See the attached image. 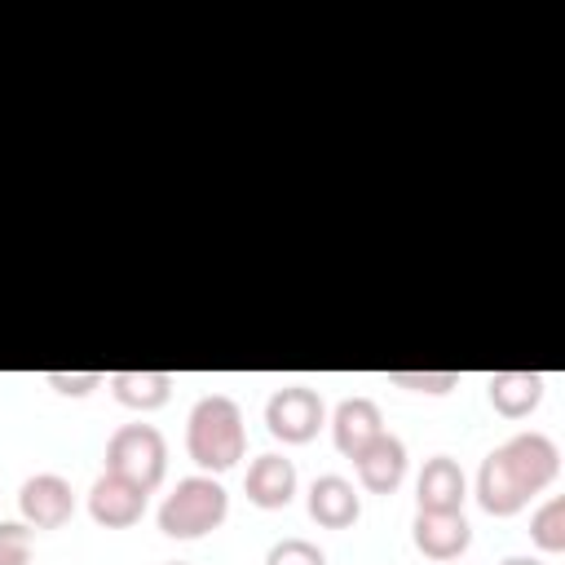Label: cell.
<instances>
[{"label":"cell","mask_w":565,"mask_h":565,"mask_svg":"<svg viewBox=\"0 0 565 565\" xmlns=\"http://www.w3.org/2000/svg\"><path fill=\"white\" fill-rule=\"evenodd\" d=\"M561 472V450L547 433H516L494 446L477 468V503L490 516H516Z\"/></svg>","instance_id":"cell-1"},{"label":"cell","mask_w":565,"mask_h":565,"mask_svg":"<svg viewBox=\"0 0 565 565\" xmlns=\"http://www.w3.org/2000/svg\"><path fill=\"white\" fill-rule=\"evenodd\" d=\"M185 450L207 477L230 472L247 450L243 406L230 393H203L190 406V419H185Z\"/></svg>","instance_id":"cell-2"},{"label":"cell","mask_w":565,"mask_h":565,"mask_svg":"<svg viewBox=\"0 0 565 565\" xmlns=\"http://www.w3.org/2000/svg\"><path fill=\"white\" fill-rule=\"evenodd\" d=\"M230 516V494L216 477H181L177 490L159 503V530L168 539H203Z\"/></svg>","instance_id":"cell-3"},{"label":"cell","mask_w":565,"mask_h":565,"mask_svg":"<svg viewBox=\"0 0 565 565\" xmlns=\"http://www.w3.org/2000/svg\"><path fill=\"white\" fill-rule=\"evenodd\" d=\"M106 472L132 481L137 490H159L168 472V441L154 424H124L106 441Z\"/></svg>","instance_id":"cell-4"},{"label":"cell","mask_w":565,"mask_h":565,"mask_svg":"<svg viewBox=\"0 0 565 565\" xmlns=\"http://www.w3.org/2000/svg\"><path fill=\"white\" fill-rule=\"evenodd\" d=\"M327 424V406L309 384H282L269 393L265 402V428L269 437H278L282 446H305L318 437V428Z\"/></svg>","instance_id":"cell-5"},{"label":"cell","mask_w":565,"mask_h":565,"mask_svg":"<svg viewBox=\"0 0 565 565\" xmlns=\"http://www.w3.org/2000/svg\"><path fill=\"white\" fill-rule=\"evenodd\" d=\"M18 512L31 530H57L75 516V490L57 472H35L18 490Z\"/></svg>","instance_id":"cell-6"},{"label":"cell","mask_w":565,"mask_h":565,"mask_svg":"<svg viewBox=\"0 0 565 565\" xmlns=\"http://www.w3.org/2000/svg\"><path fill=\"white\" fill-rule=\"evenodd\" d=\"M411 543H415L428 561L450 565V561H459V556L468 552L472 525H468L463 512H415V521H411Z\"/></svg>","instance_id":"cell-7"},{"label":"cell","mask_w":565,"mask_h":565,"mask_svg":"<svg viewBox=\"0 0 565 565\" xmlns=\"http://www.w3.org/2000/svg\"><path fill=\"white\" fill-rule=\"evenodd\" d=\"M146 512V490H137L132 481L115 477V472H102L88 490V516L106 530H128L137 525Z\"/></svg>","instance_id":"cell-8"},{"label":"cell","mask_w":565,"mask_h":565,"mask_svg":"<svg viewBox=\"0 0 565 565\" xmlns=\"http://www.w3.org/2000/svg\"><path fill=\"white\" fill-rule=\"evenodd\" d=\"M463 499H468V477H463L459 459L433 455L419 468V481H415L419 512H463Z\"/></svg>","instance_id":"cell-9"},{"label":"cell","mask_w":565,"mask_h":565,"mask_svg":"<svg viewBox=\"0 0 565 565\" xmlns=\"http://www.w3.org/2000/svg\"><path fill=\"white\" fill-rule=\"evenodd\" d=\"M305 508H309V516H313L322 530H349V525L362 516V494H358V486H353L349 477L322 472V477H313Z\"/></svg>","instance_id":"cell-10"},{"label":"cell","mask_w":565,"mask_h":565,"mask_svg":"<svg viewBox=\"0 0 565 565\" xmlns=\"http://www.w3.org/2000/svg\"><path fill=\"white\" fill-rule=\"evenodd\" d=\"M384 433V415L371 397H344L335 411H331V441L344 459H358L375 437Z\"/></svg>","instance_id":"cell-11"},{"label":"cell","mask_w":565,"mask_h":565,"mask_svg":"<svg viewBox=\"0 0 565 565\" xmlns=\"http://www.w3.org/2000/svg\"><path fill=\"white\" fill-rule=\"evenodd\" d=\"M353 468H358L362 490H371V494H393V490L402 486V477H406V441L393 437V433H380V437L353 459Z\"/></svg>","instance_id":"cell-12"},{"label":"cell","mask_w":565,"mask_h":565,"mask_svg":"<svg viewBox=\"0 0 565 565\" xmlns=\"http://www.w3.org/2000/svg\"><path fill=\"white\" fill-rule=\"evenodd\" d=\"M243 490H247V499L256 503V508H265V512H274V508H287L291 503V494H296V463L287 459V455H256L252 459V468H247V477H243Z\"/></svg>","instance_id":"cell-13"},{"label":"cell","mask_w":565,"mask_h":565,"mask_svg":"<svg viewBox=\"0 0 565 565\" xmlns=\"http://www.w3.org/2000/svg\"><path fill=\"white\" fill-rule=\"evenodd\" d=\"M547 380L539 371H494L486 380V397L503 419H525L543 402Z\"/></svg>","instance_id":"cell-14"},{"label":"cell","mask_w":565,"mask_h":565,"mask_svg":"<svg viewBox=\"0 0 565 565\" xmlns=\"http://www.w3.org/2000/svg\"><path fill=\"white\" fill-rule=\"evenodd\" d=\"M110 393L128 411H159L172 397V375L168 371H110L106 375Z\"/></svg>","instance_id":"cell-15"},{"label":"cell","mask_w":565,"mask_h":565,"mask_svg":"<svg viewBox=\"0 0 565 565\" xmlns=\"http://www.w3.org/2000/svg\"><path fill=\"white\" fill-rule=\"evenodd\" d=\"M530 539H534V547L547 552V556L565 552V499H561V494H552V499H543V503L534 508V516H530Z\"/></svg>","instance_id":"cell-16"},{"label":"cell","mask_w":565,"mask_h":565,"mask_svg":"<svg viewBox=\"0 0 565 565\" xmlns=\"http://www.w3.org/2000/svg\"><path fill=\"white\" fill-rule=\"evenodd\" d=\"M265 565H327L322 547L309 543V539H278L269 552H265Z\"/></svg>","instance_id":"cell-17"},{"label":"cell","mask_w":565,"mask_h":565,"mask_svg":"<svg viewBox=\"0 0 565 565\" xmlns=\"http://www.w3.org/2000/svg\"><path fill=\"white\" fill-rule=\"evenodd\" d=\"M388 384L415 393H450L459 384V371H388Z\"/></svg>","instance_id":"cell-18"},{"label":"cell","mask_w":565,"mask_h":565,"mask_svg":"<svg viewBox=\"0 0 565 565\" xmlns=\"http://www.w3.org/2000/svg\"><path fill=\"white\" fill-rule=\"evenodd\" d=\"M0 565H31V525L0 521Z\"/></svg>","instance_id":"cell-19"},{"label":"cell","mask_w":565,"mask_h":565,"mask_svg":"<svg viewBox=\"0 0 565 565\" xmlns=\"http://www.w3.org/2000/svg\"><path fill=\"white\" fill-rule=\"evenodd\" d=\"M44 384L62 397H88L93 388L106 384V375L102 371H44Z\"/></svg>","instance_id":"cell-20"},{"label":"cell","mask_w":565,"mask_h":565,"mask_svg":"<svg viewBox=\"0 0 565 565\" xmlns=\"http://www.w3.org/2000/svg\"><path fill=\"white\" fill-rule=\"evenodd\" d=\"M499 565H543L539 556H508V561H499Z\"/></svg>","instance_id":"cell-21"},{"label":"cell","mask_w":565,"mask_h":565,"mask_svg":"<svg viewBox=\"0 0 565 565\" xmlns=\"http://www.w3.org/2000/svg\"><path fill=\"white\" fill-rule=\"evenodd\" d=\"M159 565H190V561H159Z\"/></svg>","instance_id":"cell-22"}]
</instances>
